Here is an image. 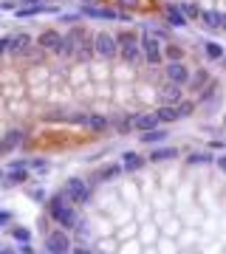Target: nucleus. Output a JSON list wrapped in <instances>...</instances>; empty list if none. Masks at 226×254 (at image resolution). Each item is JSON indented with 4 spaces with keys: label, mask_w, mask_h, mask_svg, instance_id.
I'll return each mask as SVG.
<instances>
[{
    "label": "nucleus",
    "mask_w": 226,
    "mask_h": 254,
    "mask_svg": "<svg viewBox=\"0 0 226 254\" xmlns=\"http://www.w3.org/2000/svg\"><path fill=\"white\" fill-rule=\"evenodd\" d=\"M23 138H26V133H23V130H9V133L3 136V141H6V147L11 150V147H17Z\"/></svg>",
    "instance_id": "27"
},
{
    "label": "nucleus",
    "mask_w": 226,
    "mask_h": 254,
    "mask_svg": "<svg viewBox=\"0 0 226 254\" xmlns=\"http://www.w3.org/2000/svg\"><path fill=\"white\" fill-rule=\"evenodd\" d=\"M48 215L51 220H57L62 229H77L79 226V215H77V209H74V204H71L68 198H65V192L62 195H54L48 201Z\"/></svg>",
    "instance_id": "1"
},
{
    "label": "nucleus",
    "mask_w": 226,
    "mask_h": 254,
    "mask_svg": "<svg viewBox=\"0 0 226 254\" xmlns=\"http://www.w3.org/2000/svg\"><path fill=\"white\" fill-rule=\"evenodd\" d=\"M156 116H158V125H173V122H178V108L176 105H158L156 110Z\"/></svg>",
    "instance_id": "21"
},
{
    "label": "nucleus",
    "mask_w": 226,
    "mask_h": 254,
    "mask_svg": "<svg viewBox=\"0 0 226 254\" xmlns=\"http://www.w3.org/2000/svg\"><path fill=\"white\" fill-rule=\"evenodd\" d=\"M82 125L88 127L90 133H105V130L110 127V119L99 116V113H85V116H82Z\"/></svg>",
    "instance_id": "15"
},
{
    "label": "nucleus",
    "mask_w": 226,
    "mask_h": 254,
    "mask_svg": "<svg viewBox=\"0 0 226 254\" xmlns=\"http://www.w3.org/2000/svg\"><path fill=\"white\" fill-rule=\"evenodd\" d=\"M204 54L207 59H224V45L215 40H204Z\"/></svg>",
    "instance_id": "23"
},
{
    "label": "nucleus",
    "mask_w": 226,
    "mask_h": 254,
    "mask_svg": "<svg viewBox=\"0 0 226 254\" xmlns=\"http://www.w3.org/2000/svg\"><path fill=\"white\" fill-rule=\"evenodd\" d=\"M144 164H147V158L138 156L136 150H128V153L122 156V167H125V172H138Z\"/></svg>",
    "instance_id": "16"
},
{
    "label": "nucleus",
    "mask_w": 226,
    "mask_h": 254,
    "mask_svg": "<svg viewBox=\"0 0 226 254\" xmlns=\"http://www.w3.org/2000/svg\"><path fill=\"white\" fill-rule=\"evenodd\" d=\"M116 6H122V9H128V11H136L144 6V0H116Z\"/></svg>",
    "instance_id": "32"
},
{
    "label": "nucleus",
    "mask_w": 226,
    "mask_h": 254,
    "mask_svg": "<svg viewBox=\"0 0 226 254\" xmlns=\"http://www.w3.org/2000/svg\"><path fill=\"white\" fill-rule=\"evenodd\" d=\"M215 167L221 169V172H224V175H226V153H221V156H215Z\"/></svg>",
    "instance_id": "35"
},
{
    "label": "nucleus",
    "mask_w": 226,
    "mask_h": 254,
    "mask_svg": "<svg viewBox=\"0 0 226 254\" xmlns=\"http://www.w3.org/2000/svg\"><path fill=\"white\" fill-rule=\"evenodd\" d=\"M9 51V37H0V54H6Z\"/></svg>",
    "instance_id": "38"
},
{
    "label": "nucleus",
    "mask_w": 226,
    "mask_h": 254,
    "mask_svg": "<svg viewBox=\"0 0 226 254\" xmlns=\"http://www.w3.org/2000/svg\"><path fill=\"white\" fill-rule=\"evenodd\" d=\"M224 31H226V11H224Z\"/></svg>",
    "instance_id": "44"
},
{
    "label": "nucleus",
    "mask_w": 226,
    "mask_h": 254,
    "mask_svg": "<svg viewBox=\"0 0 226 254\" xmlns=\"http://www.w3.org/2000/svg\"><path fill=\"white\" fill-rule=\"evenodd\" d=\"M153 127H158L156 110H153V113H138V116H133V130L144 133V130H153Z\"/></svg>",
    "instance_id": "17"
},
{
    "label": "nucleus",
    "mask_w": 226,
    "mask_h": 254,
    "mask_svg": "<svg viewBox=\"0 0 226 254\" xmlns=\"http://www.w3.org/2000/svg\"><path fill=\"white\" fill-rule=\"evenodd\" d=\"M209 82V71L201 68V71H192V77H189V88H201L204 90V85Z\"/></svg>",
    "instance_id": "25"
},
{
    "label": "nucleus",
    "mask_w": 226,
    "mask_h": 254,
    "mask_svg": "<svg viewBox=\"0 0 226 254\" xmlns=\"http://www.w3.org/2000/svg\"><path fill=\"white\" fill-rule=\"evenodd\" d=\"M178 6H181V11H184L189 20H198V17H201V9H198V3H189V0H187V3H178Z\"/></svg>",
    "instance_id": "31"
},
{
    "label": "nucleus",
    "mask_w": 226,
    "mask_h": 254,
    "mask_svg": "<svg viewBox=\"0 0 226 254\" xmlns=\"http://www.w3.org/2000/svg\"><path fill=\"white\" fill-rule=\"evenodd\" d=\"M3 178H6V172H3V169H0V181H3Z\"/></svg>",
    "instance_id": "43"
},
{
    "label": "nucleus",
    "mask_w": 226,
    "mask_h": 254,
    "mask_svg": "<svg viewBox=\"0 0 226 254\" xmlns=\"http://www.w3.org/2000/svg\"><path fill=\"white\" fill-rule=\"evenodd\" d=\"M31 167H34V169H40V172H48V161H45V158H34V161H31Z\"/></svg>",
    "instance_id": "33"
},
{
    "label": "nucleus",
    "mask_w": 226,
    "mask_h": 254,
    "mask_svg": "<svg viewBox=\"0 0 226 254\" xmlns=\"http://www.w3.org/2000/svg\"><path fill=\"white\" fill-rule=\"evenodd\" d=\"M6 150H9V147H6V141H3V138H0V156H3Z\"/></svg>",
    "instance_id": "41"
},
{
    "label": "nucleus",
    "mask_w": 226,
    "mask_h": 254,
    "mask_svg": "<svg viewBox=\"0 0 226 254\" xmlns=\"http://www.w3.org/2000/svg\"><path fill=\"white\" fill-rule=\"evenodd\" d=\"M37 45L48 54H59V45H62V34L57 29H45L43 34L37 37Z\"/></svg>",
    "instance_id": "10"
},
{
    "label": "nucleus",
    "mask_w": 226,
    "mask_h": 254,
    "mask_svg": "<svg viewBox=\"0 0 226 254\" xmlns=\"http://www.w3.org/2000/svg\"><path fill=\"white\" fill-rule=\"evenodd\" d=\"M176 108H178V116H181V119H189V116H192V110H195V102H189V99H181Z\"/></svg>",
    "instance_id": "29"
},
{
    "label": "nucleus",
    "mask_w": 226,
    "mask_h": 254,
    "mask_svg": "<svg viewBox=\"0 0 226 254\" xmlns=\"http://www.w3.org/2000/svg\"><path fill=\"white\" fill-rule=\"evenodd\" d=\"M141 57H144L147 65H161L164 62V42L153 31H144L141 34Z\"/></svg>",
    "instance_id": "3"
},
{
    "label": "nucleus",
    "mask_w": 226,
    "mask_h": 254,
    "mask_svg": "<svg viewBox=\"0 0 226 254\" xmlns=\"http://www.w3.org/2000/svg\"><path fill=\"white\" fill-rule=\"evenodd\" d=\"M71 254H93L88 249V246H74V249H71Z\"/></svg>",
    "instance_id": "37"
},
{
    "label": "nucleus",
    "mask_w": 226,
    "mask_h": 254,
    "mask_svg": "<svg viewBox=\"0 0 226 254\" xmlns=\"http://www.w3.org/2000/svg\"><path fill=\"white\" fill-rule=\"evenodd\" d=\"M0 254H3V249H0Z\"/></svg>",
    "instance_id": "47"
},
{
    "label": "nucleus",
    "mask_w": 226,
    "mask_h": 254,
    "mask_svg": "<svg viewBox=\"0 0 226 254\" xmlns=\"http://www.w3.org/2000/svg\"><path fill=\"white\" fill-rule=\"evenodd\" d=\"M122 172H125V167L110 161V164H102L96 172H93V181H99V184H108V181H116Z\"/></svg>",
    "instance_id": "12"
},
{
    "label": "nucleus",
    "mask_w": 226,
    "mask_h": 254,
    "mask_svg": "<svg viewBox=\"0 0 226 254\" xmlns=\"http://www.w3.org/2000/svg\"><path fill=\"white\" fill-rule=\"evenodd\" d=\"M173 158H178V147H156V150L147 156V161L164 164V161H173Z\"/></svg>",
    "instance_id": "18"
},
{
    "label": "nucleus",
    "mask_w": 226,
    "mask_h": 254,
    "mask_svg": "<svg viewBox=\"0 0 226 254\" xmlns=\"http://www.w3.org/2000/svg\"><path fill=\"white\" fill-rule=\"evenodd\" d=\"M201 23L207 26V29L212 31H224V11H218V9H201Z\"/></svg>",
    "instance_id": "14"
},
{
    "label": "nucleus",
    "mask_w": 226,
    "mask_h": 254,
    "mask_svg": "<svg viewBox=\"0 0 226 254\" xmlns=\"http://www.w3.org/2000/svg\"><path fill=\"white\" fill-rule=\"evenodd\" d=\"M11 237H14L17 243H31V232L26 226H14V229H11Z\"/></svg>",
    "instance_id": "30"
},
{
    "label": "nucleus",
    "mask_w": 226,
    "mask_h": 254,
    "mask_svg": "<svg viewBox=\"0 0 226 254\" xmlns=\"http://www.w3.org/2000/svg\"><path fill=\"white\" fill-rule=\"evenodd\" d=\"M20 254H34V249H31V243H20Z\"/></svg>",
    "instance_id": "39"
},
{
    "label": "nucleus",
    "mask_w": 226,
    "mask_h": 254,
    "mask_svg": "<svg viewBox=\"0 0 226 254\" xmlns=\"http://www.w3.org/2000/svg\"><path fill=\"white\" fill-rule=\"evenodd\" d=\"M3 254H14V252H6V249H3Z\"/></svg>",
    "instance_id": "45"
},
{
    "label": "nucleus",
    "mask_w": 226,
    "mask_h": 254,
    "mask_svg": "<svg viewBox=\"0 0 226 254\" xmlns=\"http://www.w3.org/2000/svg\"><path fill=\"white\" fill-rule=\"evenodd\" d=\"M82 3H88V6H96L99 0H82Z\"/></svg>",
    "instance_id": "42"
},
{
    "label": "nucleus",
    "mask_w": 226,
    "mask_h": 254,
    "mask_svg": "<svg viewBox=\"0 0 226 254\" xmlns=\"http://www.w3.org/2000/svg\"><path fill=\"white\" fill-rule=\"evenodd\" d=\"M187 161H189V164H192V167H201V164L207 167V164H212V161H215V156H212V153H207V150H204V153H192V156H189Z\"/></svg>",
    "instance_id": "26"
},
{
    "label": "nucleus",
    "mask_w": 226,
    "mask_h": 254,
    "mask_svg": "<svg viewBox=\"0 0 226 254\" xmlns=\"http://www.w3.org/2000/svg\"><path fill=\"white\" fill-rule=\"evenodd\" d=\"M88 37L82 26H74L68 29V34H62V45H59V57H77L79 45H82V40Z\"/></svg>",
    "instance_id": "8"
},
{
    "label": "nucleus",
    "mask_w": 226,
    "mask_h": 254,
    "mask_svg": "<svg viewBox=\"0 0 226 254\" xmlns=\"http://www.w3.org/2000/svg\"><path fill=\"white\" fill-rule=\"evenodd\" d=\"M74 243H71L68 229H59V232H48L45 235V252L48 254H71Z\"/></svg>",
    "instance_id": "7"
},
{
    "label": "nucleus",
    "mask_w": 226,
    "mask_h": 254,
    "mask_svg": "<svg viewBox=\"0 0 226 254\" xmlns=\"http://www.w3.org/2000/svg\"><path fill=\"white\" fill-rule=\"evenodd\" d=\"M164 77H167V82H173V85L187 88L192 71H189V65L184 62V59H173V62H167V65H164Z\"/></svg>",
    "instance_id": "6"
},
{
    "label": "nucleus",
    "mask_w": 226,
    "mask_h": 254,
    "mask_svg": "<svg viewBox=\"0 0 226 254\" xmlns=\"http://www.w3.org/2000/svg\"><path fill=\"white\" fill-rule=\"evenodd\" d=\"M79 17H82V14H59V20H62V23H77Z\"/></svg>",
    "instance_id": "36"
},
{
    "label": "nucleus",
    "mask_w": 226,
    "mask_h": 254,
    "mask_svg": "<svg viewBox=\"0 0 226 254\" xmlns=\"http://www.w3.org/2000/svg\"><path fill=\"white\" fill-rule=\"evenodd\" d=\"M116 40H119V57L128 65H136L138 59H144L141 57V37L136 31H119Z\"/></svg>",
    "instance_id": "2"
},
{
    "label": "nucleus",
    "mask_w": 226,
    "mask_h": 254,
    "mask_svg": "<svg viewBox=\"0 0 226 254\" xmlns=\"http://www.w3.org/2000/svg\"><path fill=\"white\" fill-rule=\"evenodd\" d=\"M164 20H167L170 29H187V23H189V17L181 11L178 3H167L164 6Z\"/></svg>",
    "instance_id": "11"
},
{
    "label": "nucleus",
    "mask_w": 226,
    "mask_h": 254,
    "mask_svg": "<svg viewBox=\"0 0 226 254\" xmlns=\"http://www.w3.org/2000/svg\"><path fill=\"white\" fill-rule=\"evenodd\" d=\"M62 192H65V198H68L74 206H88L90 204V184L82 181V178H68V181L62 184Z\"/></svg>",
    "instance_id": "4"
},
{
    "label": "nucleus",
    "mask_w": 226,
    "mask_h": 254,
    "mask_svg": "<svg viewBox=\"0 0 226 254\" xmlns=\"http://www.w3.org/2000/svg\"><path fill=\"white\" fill-rule=\"evenodd\" d=\"M6 178H9V184H23V181H29V167H14V169L6 172Z\"/></svg>",
    "instance_id": "24"
},
{
    "label": "nucleus",
    "mask_w": 226,
    "mask_h": 254,
    "mask_svg": "<svg viewBox=\"0 0 226 254\" xmlns=\"http://www.w3.org/2000/svg\"><path fill=\"white\" fill-rule=\"evenodd\" d=\"M11 220H14V215H11V212H0V229H6Z\"/></svg>",
    "instance_id": "34"
},
{
    "label": "nucleus",
    "mask_w": 226,
    "mask_h": 254,
    "mask_svg": "<svg viewBox=\"0 0 226 254\" xmlns=\"http://www.w3.org/2000/svg\"><path fill=\"white\" fill-rule=\"evenodd\" d=\"M37 14H57V6H45V3H34V6H20L14 9V17H37Z\"/></svg>",
    "instance_id": "13"
},
{
    "label": "nucleus",
    "mask_w": 226,
    "mask_h": 254,
    "mask_svg": "<svg viewBox=\"0 0 226 254\" xmlns=\"http://www.w3.org/2000/svg\"><path fill=\"white\" fill-rule=\"evenodd\" d=\"M93 48H96V57H102V59L119 57L116 34H113V31H96V34H93Z\"/></svg>",
    "instance_id": "5"
},
{
    "label": "nucleus",
    "mask_w": 226,
    "mask_h": 254,
    "mask_svg": "<svg viewBox=\"0 0 226 254\" xmlns=\"http://www.w3.org/2000/svg\"><path fill=\"white\" fill-rule=\"evenodd\" d=\"M167 136L170 133L164 130V127H153V130H144V133L138 136V141H141V144H164Z\"/></svg>",
    "instance_id": "19"
},
{
    "label": "nucleus",
    "mask_w": 226,
    "mask_h": 254,
    "mask_svg": "<svg viewBox=\"0 0 226 254\" xmlns=\"http://www.w3.org/2000/svg\"><path fill=\"white\" fill-rule=\"evenodd\" d=\"M29 48H31L29 34H14V37H9V51L11 54H26Z\"/></svg>",
    "instance_id": "22"
},
{
    "label": "nucleus",
    "mask_w": 226,
    "mask_h": 254,
    "mask_svg": "<svg viewBox=\"0 0 226 254\" xmlns=\"http://www.w3.org/2000/svg\"><path fill=\"white\" fill-rule=\"evenodd\" d=\"M184 99V90H181V85H173V82H167V88H161V105H178Z\"/></svg>",
    "instance_id": "20"
},
{
    "label": "nucleus",
    "mask_w": 226,
    "mask_h": 254,
    "mask_svg": "<svg viewBox=\"0 0 226 254\" xmlns=\"http://www.w3.org/2000/svg\"><path fill=\"white\" fill-rule=\"evenodd\" d=\"M224 125H226V116H224Z\"/></svg>",
    "instance_id": "46"
},
{
    "label": "nucleus",
    "mask_w": 226,
    "mask_h": 254,
    "mask_svg": "<svg viewBox=\"0 0 226 254\" xmlns=\"http://www.w3.org/2000/svg\"><path fill=\"white\" fill-rule=\"evenodd\" d=\"M79 14L90 20H130V14H125L119 9H99V6H88V3H82Z\"/></svg>",
    "instance_id": "9"
},
{
    "label": "nucleus",
    "mask_w": 226,
    "mask_h": 254,
    "mask_svg": "<svg viewBox=\"0 0 226 254\" xmlns=\"http://www.w3.org/2000/svg\"><path fill=\"white\" fill-rule=\"evenodd\" d=\"M31 198H34V201H43V198H45V192H43V189H34V192H31Z\"/></svg>",
    "instance_id": "40"
},
{
    "label": "nucleus",
    "mask_w": 226,
    "mask_h": 254,
    "mask_svg": "<svg viewBox=\"0 0 226 254\" xmlns=\"http://www.w3.org/2000/svg\"><path fill=\"white\" fill-rule=\"evenodd\" d=\"M164 57L173 62V59H184V48L181 45H176V42H170V45H164Z\"/></svg>",
    "instance_id": "28"
}]
</instances>
